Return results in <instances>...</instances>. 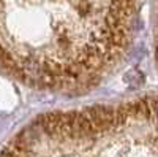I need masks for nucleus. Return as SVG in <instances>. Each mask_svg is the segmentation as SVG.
I'll use <instances>...</instances> for the list:
<instances>
[{"mask_svg": "<svg viewBox=\"0 0 158 157\" xmlns=\"http://www.w3.org/2000/svg\"><path fill=\"white\" fill-rule=\"evenodd\" d=\"M0 157H158V97L41 113L3 143Z\"/></svg>", "mask_w": 158, "mask_h": 157, "instance_id": "f257e3e1", "label": "nucleus"}, {"mask_svg": "<svg viewBox=\"0 0 158 157\" xmlns=\"http://www.w3.org/2000/svg\"><path fill=\"white\" fill-rule=\"evenodd\" d=\"M156 45H158V30H156Z\"/></svg>", "mask_w": 158, "mask_h": 157, "instance_id": "f03ea898", "label": "nucleus"}]
</instances>
